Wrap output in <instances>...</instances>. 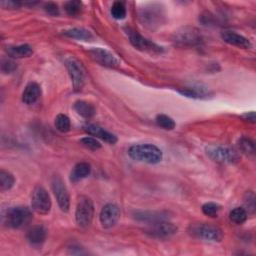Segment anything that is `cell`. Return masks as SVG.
<instances>
[{
	"label": "cell",
	"mask_w": 256,
	"mask_h": 256,
	"mask_svg": "<svg viewBox=\"0 0 256 256\" xmlns=\"http://www.w3.org/2000/svg\"><path fill=\"white\" fill-rule=\"evenodd\" d=\"M88 53L94 61H96L97 63H99L102 66L116 68L119 65L118 58L107 49L100 48V47H94V48H91L88 51Z\"/></svg>",
	"instance_id": "4fadbf2b"
},
{
	"label": "cell",
	"mask_w": 256,
	"mask_h": 256,
	"mask_svg": "<svg viewBox=\"0 0 256 256\" xmlns=\"http://www.w3.org/2000/svg\"><path fill=\"white\" fill-rule=\"evenodd\" d=\"M242 117H243L246 121H249V122H252V123L255 122V112H253V111L248 112V113H245Z\"/></svg>",
	"instance_id": "74e56055"
},
{
	"label": "cell",
	"mask_w": 256,
	"mask_h": 256,
	"mask_svg": "<svg viewBox=\"0 0 256 256\" xmlns=\"http://www.w3.org/2000/svg\"><path fill=\"white\" fill-rule=\"evenodd\" d=\"M83 130L86 133H88L92 136H95L96 138H99L108 144H115L117 142V137L113 133L105 130L104 128H102L98 125L86 124L83 126Z\"/></svg>",
	"instance_id": "9a60e30c"
},
{
	"label": "cell",
	"mask_w": 256,
	"mask_h": 256,
	"mask_svg": "<svg viewBox=\"0 0 256 256\" xmlns=\"http://www.w3.org/2000/svg\"><path fill=\"white\" fill-rule=\"evenodd\" d=\"M41 95V88L35 82H30L26 85L23 93H22V101L27 104L31 105L34 104Z\"/></svg>",
	"instance_id": "ac0fdd59"
},
{
	"label": "cell",
	"mask_w": 256,
	"mask_h": 256,
	"mask_svg": "<svg viewBox=\"0 0 256 256\" xmlns=\"http://www.w3.org/2000/svg\"><path fill=\"white\" fill-rule=\"evenodd\" d=\"M17 68V64L11 59H3L1 61V70L3 73H12Z\"/></svg>",
	"instance_id": "836d02e7"
},
{
	"label": "cell",
	"mask_w": 256,
	"mask_h": 256,
	"mask_svg": "<svg viewBox=\"0 0 256 256\" xmlns=\"http://www.w3.org/2000/svg\"><path fill=\"white\" fill-rule=\"evenodd\" d=\"M26 238L31 245L39 246L46 239V230L43 226H40V225L33 226L27 231Z\"/></svg>",
	"instance_id": "d6986e66"
},
{
	"label": "cell",
	"mask_w": 256,
	"mask_h": 256,
	"mask_svg": "<svg viewBox=\"0 0 256 256\" xmlns=\"http://www.w3.org/2000/svg\"><path fill=\"white\" fill-rule=\"evenodd\" d=\"M140 21L148 28H155L163 22L164 14L160 7L157 4H151L149 6H145L139 11Z\"/></svg>",
	"instance_id": "ba28073f"
},
{
	"label": "cell",
	"mask_w": 256,
	"mask_h": 256,
	"mask_svg": "<svg viewBox=\"0 0 256 256\" xmlns=\"http://www.w3.org/2000/svg\"><path fill=\"white\" fill-rule=\"evenodd\" d=\"M94 216V205L90 198L86 196H81L78 200L76 211H75V220L77 225L80 228H87L92 223Z\"/></svg>",
	"instance_id": "277c9868"
},
{
	"label": "cell",
	"mask_w": 256,
	"mask_h": 256,
	"mask_svg": "<svg viewBox=\"0 0 256 256\" xmlns=\"http://www.w3.org/2000/svg\"><path fill=\"white\" fill-rule=\"evenodd\" d=\"M190 235L210 242H220L223 239V231L216 225L207 223H194L188 228Z\"/></svg>",
	"instance_id": "7a4b0ae2"
},
{
	"label": "cell",
	"mask_w": 256,
	"mask_h": 256,
	"mask_svg": "<svg viewBox=\"0 0 256 256\" xmlns=\"http://www.w3.org/2000/svg\"><path fill=\"white\" fill-rule=\"evenodd\" d=\"M134 218L140 222L153 224L156 222L168 220V214L164 211H135L133 214Z\"/></svg>",
	"instance_id": "2e32d148"
},
{
	"label": "cell",
	"mask_w": 256,
	"mask_h": 256,
	"mask_svg": "<svg viewBox=\"0 0 256 256\" xmlns=\"http://www.w3.org/2000/svg\"><path fill=\"white\" fill-rule=\"evenodd\" d=\"M206 153L212 160L223 164H234L240 159L238 152L227 146L210 145L206 147Z\"/></svg>",
	"instance_id": "5b68a950"
},
{
	"label": "cell",
	"mask_w": 256,
	"mask_h": 256,
	"mask_svg": "<svg viewBox=\"0 0 256 256\" xmlns=\"http://www.w3.org/2000/svg\"><path fill=\"white\" fill-rule=\"evenodd\" d=\"M74 109L75 111L82 117L84 118H91L95 115V108L92 104L86 102V101H83V100H78L74 103Z\"/></svg>",
	"instance_id": "7402d4cb"
},
{
	"label": "cell",
	"mask_w": 256,
	"mask_h": 256,
	"mask_svg": "<svg viewBox=\"0 0 256 256\" xmlns=\"http://www.w3.org/2000/svg\"><path fill=\"white\" fill-rule=\"evenodd\" d=\"M14 176L10 172L5 171L3 169L0 171V190L2 192L11 189L14 185Z\"/></svg>",
	"instance_id": "d4e9b609"
},
{
	"label": "cell",
	"mask_w": 256,
	"mask_h": 256,
	"mask_svg": "<svg viewBox=\"0 0 256 256\" xmlns=\"http://www.w3.org/2000/svg\"><path fill=\"white\" fill-rule=\"evenodd\" d=\"M221 37L226 43H228L230 45H233V46H236V47H239V48L249 49L252 46L249 39H247L246 37L234 32V31L225 30L221 33Z\"/></svg>",
	"instance_id": "e0dca14e"
},
{
	"label": "cell",
	"mask_w": 256,
	"mask_h": 256,
	"mask_svg": "<svg viewBox=\"0 0 256 256\" xmlns=\"http://www.w3.org/2000/svg\"><path fill=\"white\" fill-rule=\"evenodd\" d=\"M91 172V167L88 163L86 162H80V163H77L71 173H70V180L72 182H78L84 178H86Z\"/></svg>",
	"instance_id": "ffe728a7"
},
{
	"label": "cell",
	"mask_w": 256,
	"mask_h": 256,
	"mask_svg": "<svg viewBox=\"0 0 256 256\" xmlns=\"http://www.w3.org/2000/svg\"><path fill=\"white\" fill-rule=\"evenodd\" d=\"M239 150L247 156H253L255 153L254 141L248 137H241L237 142Z\"/></svg>",
	"instance_id": "cb8c5ba5"
},
{
	"label": "cell",
	"mask_w": 256,
	"mask_h": 256,
	"mask_svg": "<svg viewBox=\"0 0 256 256\" xmlns=\"http://www.w3.org/2000/svg\"><path fill=\"white\" fill-rule=\"evenodd\" d=\"M6 52L12 58H24V57H29L33 53V50L30 45L21 44V45L8 46L6 48Z\"/></svg>",
	"instance_id": "44dd1931"
},
{
	"label": "cell",
	"mask_w": 256,
	"mask_h": 256,
	"mask_svg": "<svg viewBox=\"0 0 256 256\" xmlns=\"http://www.w3.org/2000/svg\"><path fill=\"white\" fill-rule=\"evenodd\" d=\"M220 209H221L220 205H218L217 203H214V202H207V203L203 204V206H202V212L209 217L217 216Z\"/></svg>",
	"instance_id": "1f68e13d"
},
{
	"label": "cell",
	"mask_w": 256,
	"mask_h": 256,
	"mask_svg": "<svg viewBox=\"0 0 256 256\" xmlns=\"http://www.w3.org/2000/svg\"><path fill=\"white\" fill-rule=\"evenodd\" d=\"M44 9L45 11L50 14V15H58L59 14V8H58V5L53 3V2H48L44 5Z\"/></svg>",
	"instance_id": "d590c367"
},
{
	"label": "cell",
	"mask_w": 256,
	"mask_h": 256,
	"mask_svg": "<svg viewBox=\"0 0 256 256\" xmlns=\"http://www.w3.org/2000/svg\"><path fill=\"white\" fill-rule=\"evenodd\" d=\"M120 218L119 207L113 203H108L101 209L99 219L104 228L113 227Z\"/></svg>",
	"instance_id": "5bb4252c"
},
{
	"label": "cell",
	"mask_w": 256,
	"mask_h": 256,
	"mask_svg": "<svg viewBox=\"0 0 256 256\" xmlns=\"http://www.w3.org/2000/svg\"><path fill=\"white\" fill-rule=\"evenodd\" d=\"M32 219V212L29 208L17 206L9 208L4 216L5 224L14 229L26 226Z\"/></svg>",
	"instance_id": "3957f363"
},
{
	"label": "cell",
	"mask_w": 256,
	"mask_h": 256,
	"mask_svg": "<svg viewBox=\"0 0 256 256\" xmlns=\"http://www.w3.org/2000/svg\"><path fill=\"white\" fill-rule=\"evenodd\" d=\"M80 143L82 146H84L85 148L90 149V150H98L101 148L100 142L94 137L86 136V137L80 139Z\"/></svg>",
	"instance_id": "d6a6232c"
},
{
	"label": "cell",
	"mask_w": 256,
	"mask_h": 256,
	"mask_svg": "<svg viewBox=\"0 0 256 256\" xmlns=\"http://www.w3.org/2000/svg\"><path fill=\"white\" fill-rule=\"evenodd\" d=\"M111 15L115 18V19H123L126 16V8L123 2L120 1H116L113 3L112 7H111Z\"/></svg>",
	"instance_id": "f1b7e54d"
},
{
	"label": "cell",
	"mask_w": 256,
	"mask_h": 256,
	"mask_svg": "<svg viewBox=\"0 0 256 256\" xmlns=\"http://www.w3.org/2000/svg\"><path fill=\"white\" fill-rule=\"evenodd\" d=\"M146 233L158 239H167L172 237L177 232V226L168 220L150 224L146 229Z\"/></svg>",
	"instance_id": "8fae6325"
},
{
	"label": "cell",
	"mask_w": 256,
	"mask_h": 256,
	"mask_svg": "<svg viewBox=\"0 0 256 256\" xmlns=\"http://www.w3.org/2000/svg\"><path fill=\"white\" fill-rule=\"evenodd\" d=\"M51 187L60 209L63 212H67L70 207V197L63 180L59 176H54L51 181Z\"/></svg>",
	"instance_id": "7c38bea8"
},
{
	"label": "cell",
	"mask_w": 256,
	"mask_h": 256,
	"mask_svg": "<svg viewBox=\"0 0 256 256\" xmlns=\"http://www.w3.org/2000/svg\"><path fill=\"white\" fill-rule=\"evenodd\" d=\"M65 65L68 70V73L70 75L73 88L75 91H80L82 90L85 80H86V75H85V70L77 59L70 57L65 60Z\"/></svg>",
	"instance_id": "9c48e42d"
},
{
	"label": "cell",
	"mask_w": 256,
	"mask_h": 256,
	"mask_svg": "<svg viewBox=\"0 0 256 256\" xmlns=\"http://www.w3.org/2000/svg\"><path fill=\"white\" fill-rule=\"evenodd\" d=\"M156 123L158 126H160L161 128L165 129V130H172L175 128V122L174 120L165 115V114H159L156 116Z\"/></svg>",
	"instance_id": "83f0119b"
},
{
	"label": "cell",
	"mask_w": 256,
	"mask_h": 256,
	"mask_svg": "<svg viewBox=\"0 0 256 256\" xmlns=\"http://www.w3.org/2000/svg\"><path fill=\"white\" fill-rule=\"evenodd\" d=\"M55 127L58 131L65 133L68 132L70 130L71 127V123H70V119L67 115L65 114H58L55 118Z\"/></svg>",
	"instance_id": "4316f807"
},
{
	"label": "cell",
	"mask_w": 256,
	"mask_h": 256,
	"mask_svg": "<svg viewBox=\"0 0 256 256\" xmlns=\"http://www.w3.org/2000/svg\"><path fill=\"white\" fill-rule=\"evenodd\" d=\"M51 199L42 186H36L31 195V207L32 209L39 214H47L51 209Z\"/></svg>",
	"instance_id": "30bf717a"
},
{
	"label": "cell",
	"mask_w": 256,
	"mask_h": 256,
	"mask_svg": "<svg viewBox=\"0 0 256 256\" xmlns=\"http://www.w3.org/2000/svg\"><path fill=\"white\" fill-rule=\"evenodd\" d=\"M63 34L65 36L69 37V38L84 40V41L90 40L92 38V34H91L90 31H88L87 29H84V28H80V27H76V28L66 30Z\"/></svg>",
	"instance_id": "603a6c76"
},
{
	"label": "cell",
	"mask_w": 256,
	"mask_h": 256,
	"mask_svg": "<svg viewBox=\"0 0 256 256\" xmlns=\"http://www.w3.org/2000/svg\"><path fill=\"white\" fill-rule=\"evenodd\" d=\"M22 2L19 1H2L1 6L4 8H18L22 5Z\"/></svg>",
	"instance_id": "8d00e7d4"
},
{
	"label": "cell",
	"mask_w": 256,
	"mask_h": 256,
	"mask_svg": "<svg viewBox=\"0 0 256 256\" xmlns=\"http://www.w3.org/2000/svg\"><path fill=\"white\" fill-rule=\"evenodd\" d=\"M128 155L133 160L148 164H157L163 158L162 151L157 146L149 143L132 145L128 150Z\"/></svg>",
	"instance_id": "6da1fadb"
},
{
	"label": "cell",
	"mask_w": 256,
	"mask_h": 256,
	"mask_svg": "<svg viewBox=\"0 0 256 256\" xmlns=\"http://www.w3.org/2000/svg\"><path fill=\"white\" fill-rule=\"evenodd\" d=\"M173 41L179 46L194 47L201 45L203 38L199 30L194 27L186 26L175 31L173 35Z\"/></svg>",
	"instance_id": "8992f818"
},
{
	"label": "cell",
	"mask_w": 256,
	"mask_h": 256,
	"mask_svg": "<svg viewBox=\"0 0 256 256\" xmlns=\"http://www.w3.org/2000/svg\"><path fill=\"white\" fill-rule=\"evenodd\" d=\"M125 31L129 37L130 43L137 49L144 51V52H148L151 54H159L163 52V47L157 45L156 43L150 41L149 39L143 37L141 34H139L136 30L130 28V27H126Z\"/></svg>",
	"instance_id": "52a82bcc"
},
{
	"label": "cell",
	"mask_w": 256,
	"mask_h": 256,
	"mask_svg": "<svg viewBox=\"0 0 256 256\" xmlns=\"http://www.w3.org/2000/svg\"><path fill=\"white\" fill-rule=\"evenodd\" d=\"M229 218L235 224H242L247 219V211L245 208L236 207L230 211Z\"/></svg>",
	"instance_id": "484cf974"
},
{
	"label": "cell",
	"mask_w": 256,
	"mask_h": 256,
	"mask_svg": "<svg viewBox=\"0 0 256 256\" xmlns=\"http://www.w3.org/2000/svg\"><path fill=\"white\" fill-rule=\"evenodd\" d=\"M82 8V2L78 0H73V1H68L64 5V9L68 15L75 16L77 15Z\"/></svg>",
	"instance_id": "f546056e"
},
{
	"label": "cell",
	"mask_w": 256,
	"mask_h": 256,
	"mask_svg": "<svg viewBox=\"0 0 256 256\" xmlns=\"http://www.w3.org/2000/svg\"><path fill=\"white\" fill-rule=\"evenodd\" d=\"M244 204L247 207V210L251 213L254 212L255 210V196L252 192H247L244 198ZM246 210V211H247Z\"/></svg>",
	"instance_id": "e575fe53"
},
{
	"label": "cell",
	"mask_w": 256,
	"mask_h": 256,
	"mask_svg": "<svg viewBox=\"0 0 256 256\" xmlns=\"http://www.w3.org/2000/svg\"><path fill=\"white\" fill-rule=\"evenodd\" d=\"M179 92L187 97H192V98H199V97H203L204 95L207 94L206 90H204L203 88H184V89H180Z\"/></svg>",
	"instance_id": "4dcf8cb0"
}]
</instances>
